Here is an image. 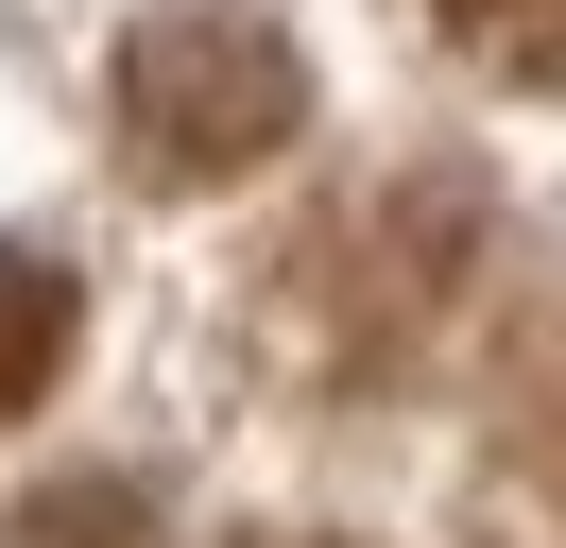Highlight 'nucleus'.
Here are the masks:
<instances>
[{
    "instance_id": "obj_1",
    "label": "nucleus",
    "mask_w": 566,
    "mask_h": 548,
    "mask_svg": "<svg viewBox=\"0 0 566 548\" xmlns=\"http://www.w3.org/2000/svg\"><path fill=\"white\" fill-rule=\"evenodd\" d=\"M463 292H481V171L412 155V171H360L344 205H310V223L275 240L258 342H275V377H310V394H395V377H429V342L463 326Z\"/></svg>"
},
{
    "instance_id": "obj_2",
    "label": "nucleus",
    "mask_w": 566,
    "mask_h": 548,
    "mask_svg": "<svg viewBox=\"0 0 566 548\" xmlns=\"http://www.w3.org/2000/svg\"><path fill=\"white\" fill-rule=\"evenodd\" d=\"M310 137V52L258 0H155L120 34V155L155 189H241Z\"/></svg>"
},
{
    "instance_id": "obj_3",
    "label": "nucleus",
    "mask_w": 566,
    "mask_h": 548,
    "mask_svg": "<svg viewBox=\"0 0 566 548\" xmlns=\"http://www.w3.org/2000/svg\"><path fill=\"white\" fill-rule=\"evenodd\" d=\"M481 514H497V548H566V292L532 308V326H515V360H497Z\"/></svg>"
},
{
    "instance_id": "obj_4",
    "label": "nucleus",
    "mask_w": 566,
    "mask_h": 548,
    "mask_svg": "<svg viewBox=\"0 0 566 548\" xmlns=\"http://www.w3.org/2000/svg\"><path fill=\"white\" fill-rule=\"evenodd\" d=\"M70 342H86V292L35 257V240H0V429H18V411L70 377Z\"/></svg>"
},
{
    "instance_id": "obj_5",
    "label": "nucleus",
    "mask_w": 566,
    "mask_h": 548,
    "mask_svg": "<svg viewBox=\"0 0 566 548\" xmlns=\"http://www.w3.org/2000/svg\"><path fill=\"white\" fill-rule=\"evenodd\" d=\"M0 548H155V497L138 479H52V497L0 514Z\"/></svg>"
},
{
    "instance_id": "obj_6",
    "label": "nucleus",
    "mask_w": 566,
    "mask_h": 548,
    "mask_svg": "<svg viewBox=\"0 0 566 548\" xmlns=\"http://www.w3.org/2000/svg\"><path fill=\"white\" fill-rule=\"evenodd\" d=\"M497 86H566V0H429Z\"/></svg>"
}]
</instances>
